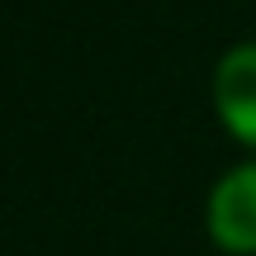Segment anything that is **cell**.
<instances>
[{
    "mask_svg": "<svg viewBox=\"0 0 256 256\" xmlns=\"http://www.w3.org/2000/svg\"><path fill=\"white\" fill-rule=\"evenodd\" d=\"M214 242L228 252H256V166H238L223 176L209 200Z\"/></svg>",
    "mask_w": 256,
    "mask_h": 256,
    "instance_id": "6da1fadb",
    "label": "cell"
},
{
    "mask_svg": "<svg viewBox=\"0 0 256 256\" xmlns=\"http://www.w3.org/2000/svg\"><path fill=\"white\" fill-rule=\"evenodd\" d=\"M214 95H218V114L228 124V133H238L242 142L256 147V43L232 48L218 62Z\"/></svg>",
    "mask_w": 256,
    "mask_h": 256,
    "instance_id": "7a4b0ae2",
    "label": "cell"
}]
</instances>
